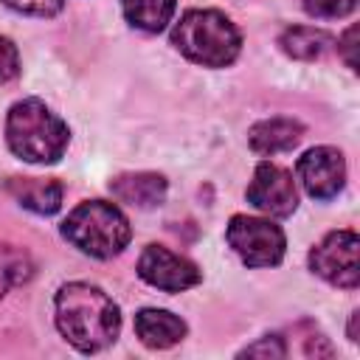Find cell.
Returning <instances> with one entry per match:
<instances>
[{
	"mask_svg": "<svg viewBox=\"0 0 360 360\" xmlns=\"http://www.w3.org/2000/svg\"><path fill=\"white\" fill-rule=\"evenodd\" d=\"M354 39H357V25H352V28H346V34L338 39V51L343 53V59H346V65L352 68V70H357V59H354Z\"/></svg>",
	"mask_w": 360,
	"mask_h": 360,
	"instance_id": "44dd1931",
	"label": "cell"
},
{
	"mask_svg": "<svg viewBox=\"0 0 360 360\" xmlns=\"http://www.w3.org/2000/svg\"><path fill=\"white\" fill-rule=\"evenodd\" d=\"M6 143L25 163H56L70 143V129L45 101L22 98L6 115Z\"/></svg>",
	"mask_w": 360,
	"mask_h": 360,
	"instance_id": "7a4b0ae2",
	"label": "cell"
},
{
	"mask_svg": "<svg viewBox=\"0 0 360 360\" xmlns=\"http://www.w3.org/2000/svg\"><path fill=\"white\" fill-rule=\"evenodd\" d=\"M166 177L158 172H129L110 180V191L118 202H127L132 208H155L166 197Z\"/></svg>",
	"mask_w": 360,
	"mask_h": 360,
	"instance_id": "30bf717a",
	"label": "cell"
},
{
	"mask_svg": "<svg viewBox=\"0 0 360 360\" xmlns=\"http://www.w3.org/2000/svg\"><path fill=\"white\" fill-rule=\"evenodd\" d=\"M31 273H34L31 256H28L22 248H17V245L0 242V298H3L11 287L28 281Z\"/></svg>",
	"mask_w": 360,
	"mask_h": 360,
	"instance_id": "2e32d148",
	"label": "cell"
},
{
	"mask_svg": "<svg viewBox=\"0 0 360 360\" xmlns=\"http://www.w3.org/2000/svg\"><path fill=\"white\" fill-rule=\"evenodd\" d=\"M188 326L183 318H177L169 309H155L146 307L135 315V335L141 338L143 346L149 349H169L186 338Z\"/></svg>",
	"mask_w": 360,
	"mask_h": 360,
	"instance_id": "8fae6325",
	"label": "cell"
},
{
	"mask_svg": "<svg viewBox=\"0 0 360 360\" xmlns=\"http://www.w3.org/2000/svg\"><path fill=\"white\" fill-rule=\"evenodd\" d=\"M278 45L287 56L292 59H301V62H312V59H321L329 45H332V37L321 28H309V25H292L287 28L281 37H278Z\"/></svg>",
	"mask_w": 360,
	"mask_h": 360,
	"instance_id": "5bb4252c",
	"label": "cell"
},
{
	"mask_svg": "<svg viewBox=\"0 0 360 360\" xmlns=\"http://www.w3.org/2000/svg\"><path fill=\"white\" fill-rule=\"evenodd\" d=\"M225 239L248 267H273L284 259V248H287L284 231L276 222L248 214L231 217Z\"/></svg>",
	"mask_w": 360,
	"mask_h": 360,
	"instance_id": "5b68a950",
	"label": "cell"
},
{
	"mask_svg": "<svg viewBox=\"0 0 360 360\" xmlns=\"http://www.w3.org/2000/svg\"><path fill=\"white\" fill-rule=\"evenodd\" d=\"M20 73V51L8 37H0V84Z\"/></svg>",
	"mask_w": 360,
	"mask_h": 360,
	"instance_id": "ffe728a7",
	"label": "cell"
},
{
	"mask_svg": "<svg viewBox=\"0 0 360 360\" xmlns=\"http://www.w3.org/2000/svg\"><path fill=\"white\" fill-rule=\"evenodd\" d=\"M357 250H360V239L354 231H332L309 250V267L323 281L352 290L360 281Z\"/></svg>",
	"mask_w": 360,
	"mask_h": 360,
	"instance_id": "8992f818",
	"label": "cell"
},
{
	"mask_svg": "<svg viewBox=\"0 0 360 360\" xmlns=\"http://www.w3.org/2000/svg\"><path fill=\"white\" fill-rule=\"evenodd\" d=\"M121 8L129 25L146 34H158L166 28V22H172L174 0H121Z\"/></svg>",
	"mask_w": 360,
	"mask_h": 360,
	"instance_id": "9a60e30c",
	"label": "cell"
},
{
	"mask_svg": "<svg viewBox=\"0 0 360 360\" xmlns=\"http://www.w3.org/2000/svg\"><path fill=\"white\" fill-rule=\"evenodd\" d=\"M6 188L22 208L34 214L51 217L62 208V183L53 177H11Z\"/></svg>",
	"mask_w": 360,
	"mask_h": 360,
	"instance_id": "7c38bea8",
	"label": "cell"
},
{
	"mask_svg": "<svg viewBox=\"0 0 360 360\" xmlns=\"http://www.w3.org/2000/svg\"><path fill=\"white\" fill-rule=\"evenodd\" d=\"M248 202L267 217H290L298 208V188L287 169L262 160L248 186Z\"/></svg>",
	"mask_w": 360,
	"mask_h": 360,
	"instance_id": "ba28073f",
	"label": "cell"
},
{
	"mask_svg": "<svg viewBox=\"0 0 360 360\" xmlns=\"http://www.w3.org/2000/svg\"><path fill=\"white\" fill-rule=\"evenodd\" d=\"M287 346L281 335H264L259 343H250L239 352V357H284Z\"/></svg>",
	"mask_w": 360,
	"mask_h": 360,
	"instance_id": "d6986e66",
	"label": "cell"
},
{
	"mask_svg": "<svg viewBox=\"0 0 360 360\" xmlns=\"http://www.w3.org/2000/svg\"><path fill=\"white\" fill-rule=\"evenodd\" d=\"M357 0H304V11L318 20H338L352 14Z\"/></svg>",
	"mask_w": 360,
	"mask_h": 360,
	"instance_id": "e0dca14e",
	"label": "cell"
},
{
	"mask_svg": "<svg viewBox=\"0 0 360 360\" xmlns=\"http://www.w3.org/2000/svg\"><path fill=\"white\" fill-rule=\"evenodd\" d=\"M138 276L146 284L166 290V292H180V290L197 287L202 278L200 267L191 259L172 253L163 245H146L143 248V253L138 259Z\"/></svg>",
	"mask_w": 360,
	"mask_h": 360,
	"instance_id": "52a82bcc",
	"label": "cell"
},
{
	"mask_svg": "<svg viewBox=\"0 0 360 360\" xmlns=\"http://www.w3.org/2000/svg\"><path fill=\"white\" fill-rule=\"evenodd\" d=\"M53 307H56V329L73 349L84 354L101 352L121 332L118 304L96 284L87 281L62 284Z\"/></svg>",
	"mask_w": 360,
	"mask_h": 360,
	"instance_id": "6da1fadb",
	"label": "cell"
},
{
	"mask_svg": "<svg viewBox=\"0 0 360 360\" xmlns=\"http://www.w3.org/2000/svg\"><path fill=\"white\" fill-rule=\"evenodd\" d=\"M357 315H360V312H352V323H349V340H357Z\"/></svg>",
	"mask_w": 360,
	"mask_h": 360,
	"instance_id": "7402d4cb",
	"label": "cell"
},
{
	"mask_svg": "<svg viewBox=\"0 0 360 360\" xmlns=\"http://www.w3.org/2000/svg\"><path fill=\"white\" fill-rule=\"evenodd\" d=\"M172 45L191 62L225 68L242 51V34L217 8H191L172 28Z\"/></svg>",
	"mask_w": 360,
	"mask_h": 360,
	"instance_id": "3957f363",
	"label": "cell"
},
{
	"mask_svg": "<svg viewBox=\"0 0 360 360\" xmlns=\"http://www.w3.org/2000/svg\"><path fill=\"white\" fill-rule=\"evenodd\" d=\"M3 3L14 11L31 14V17H53L65 6V0H3Z\"/></svg>",
	"mask_w": 360,
	"mask_h": 360,
	"instance_id": "ac0fdd59",
	"label": "cell"
},
{
	"mask_svg": "<svg viewBox=\"0 0 360 360\" xmlns=\"http://www.w3.org/2000/svg\"><path fill=\"white\" fill-rule=\"evenodd\" d=\"M298 180L315 200L335 197L346 183V163L335 146H312L298 158Z\"/></svg>",
	"mask_w": 360,
	"mask_h": 360,
	"instance_id": "9c48e42d",
	"label": "cell"
},
{
	"mask_svg": "<svg viewBox=\"0 0 360 360\" xmlns=\"http://www.w3.org/2000/svg\"><path fill=\"white\" fill-rule=\"evenodd\" d=\"M62 236L87 256L112 259L129 245L132 228L118 205L87 200L68 214V219L62 222Z\"/></svg>",
	"mask_w": 360,
	"mask_h": 360,
	"instance_id": "277c9868",
	"label": "cell"
},
{
	"mask_svg": "<svg viewBox=\"0 0 360 360\" xmlns=\"http://www.w3.org/2000/svg\"><path fill=\"white\" fill-rule=\"evenodd\" d=\"M301 138H304V127L295 118H264L253 124L248 132V143L259 155L290 152L292 146H298Z\"/></svg>",
	"mask_w": 360,
	"mask_h": 360,
	"instance_id": "4fadbf2b",
	"label": "cell"
}]
</instances>
